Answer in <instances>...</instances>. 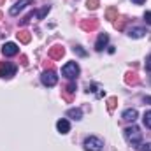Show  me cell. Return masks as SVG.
Wrapping results in <instances>:
<instances>
[{
    "mask_svg": "<svg viewBox=\"0 0 151 151\" xmlns=\"http://www.w3.org/2000/svg\"><path fill=\"white\" fill-rule=\"evenodd\" d=\"M102 148H104L102 139H99V137H95V135H91V137H88V139L84 141V150L86 151H100Z\"/></svg>",
    "mask_w": 151,
    "mask_h": 151,
    "instance_id": "cell-2",
    "label": "cell"
},
{
    "mask_svg": "<svg viewBox=\"0 0 151 151\" xmlns=\"http://www.w3.org/2000/svg\"><path fill=\"white\" fill-rule=\"evenodd\" d=\"M128 23V18H125V16H121V18H116L114 19V28L116 30H125V25Z\"/></svg>",
    "mask_w": 151,
    "mask_h": 151,
    "instance_id": "cell-16",
    "label": "cell"
},
{
    "mask_svg": "<svg viewBox=\"0 0 151 151\" xmlns=\"http://www.w3.org/2000/svg\"><path fill=\"white\" fill-rule=\"evenodd\" d=\"M62 74L65 76V77H69V79H74V77H77V74H79V65H77L76 62L65 63L63 69H62Z\"/></svg>",
    "mask_w": 151,
    "mask_h": 151,
    "instance_id": "cell-4",
    "label": "cell"
},
{
    "mask_svg": "<svg viewBox=\"0 0 151 151\" xmlns=\"http://www.w3.org/2000/svg\"><path fill=\"white\" fill-rule=\"evenodd\" d=\"M21 63H23V65H27V63H28V62H27V56H25V55H21Z\"/></svg>",
    "mask_w": 151,
    "mask_h": 151,
    "instance_id": "cell-28",
    "label": "cell"
},
{
    "mask_svg": "<svg viewBox=\"0 0 151 151\" xmlns=\"http://www.w3.org/2000/svg\"><path fill=\"white\" fill-rule=\"evenodd\" d=\"M116 106H118V99L116 97H109L107 99V109H109V113H113L114 109H116Z\"/></svg>",
    "mask_w": 151,
    "mask_h": 151,
    "instance_id": "cell-19",
    "label": "cell"
},
{
    "mask_svg": "<svg viewBox=\"0 0 151 151\" xmlns=\"http://www.w3.org/2000/svg\"><path fill=\"white\" fill-rule=\"evenodd\" d=\"M125 137L128 139V142L139 144L141 139H142V134H141V130L137 127H128V128H125Z\"/></svg>",
    "mask_w": 151,
    "mask_h": 151,
    "instance_id": "cell-1",
    "label": "cell"
},
{
    "mask_svg": "<svg viewBox=\"0 0 151 151\" xmlns=\"http://www.w3.org/2000/svg\"><path fill=\"white\" fill-rule=\"evenodd\" d=\"M107 42H109V35H107V34H100L99 39H97V42H95V49H97V51H102V49L107 46Z\"/></svg>",
    "mask_w": 151,
    "mask_h": 151,
    "instance_id": "cell-9",
    "label": "cell"
},
{
    "mask_svg": "<svg viewBox=\"0 0 151 151\" xmlns=\"http://www.w3.org/2000/svg\"><path fill=\"white\" fill-rule=\"evenodd\" d=\"M74 51H77V53H79V55H81V56H84V55H86V53H84V51H83V49H81V47H74Z\"/></svg>",
    "mask_w": 151,
    "mask_h": 151,
    "instance_id": "cell-26",
    "label": "cell"
},
{
    "mask_svg": "<svg viewBox=\"0 0 151 151\" xmlns=\"http://www.w3.org/2000/svg\"><path fill=\"white\" fill-rule=\"evenodd\" d=\"M67 116L72 118V119H81L83 118V113H81V109H69Z\"/></svg>",
    "mask_w": 151,
    "mask_h": 151,
    "instance_id": "cell-18",
    "label": "cell"
},
{
    "mask_svg": "<svg viewBox=\"0 0 151 151\" xmlns=\"http://www.w3.org/2000/svg\"><path fill=\"white\" fill-rule=\"evenodd\" d=\"M125 83L130 84V86H135V84H139V76L135 72H127L125 74Z\"/></svg>",
    "mask_w": 151,
    "mask_h": 151,
    "instance_id": "cell-12",
    "label": "cell"
},
{
    "mask_svg": "<svg viewBox=\"0 0 151 151\" xmlns=\"http://www.w3.org/2000/svg\"><path fill=\"white\" fill-rule=\"evenodd\" d=\"M139 150H141V151H151V142H148V144H142Z\"/></svg>",
    "mask_w": 151,
    "mask_h": 151,
    "instance_id": "cell-24",
    "label": "cell"
},
{
    "mask_svg": "<svg viewBox=\"0 0 151 151\" xmlns=\"http://www.w3.org/2000/svg\"><path fill=\"white\" fill-rule=\"evenodd\" d=\"M0 19H2V12H0Z\"/></svg>",
    "mask_w": 151,
    "mask_h": 151,
    "instance_id": "cell-32",
    "label": "cell"
},
{
    "mask_svg": "<svg viewBox=\"0 0 151 151\" xmlns=\"http://www.w3.org/2000/svg\"><path fill=\"white\" fill-rule=\"evenodd\" d=\"M146 69L151 70V55H150V58H148V62H146Z\"/></svg>",
    "mask_w": 151,
    "mask_h": 151,
    "instance_id": "cell-27",
    "label": "cell"
},
{
    "mask_svg": "<svg viewBox=\"0 0 151 151\" xmlns=\"http://www.w3.org/2000/svg\"><path fill=\"white\" fill-rule=\"evenodd\" d=\"M81 28L84 32H95L99 28V19L97 18H90V19H83L81 21Z\"/></svg>",
    "mask_w": 151,
    "mask_h": 151,
    "instance_id": "cell-6",
    "label": "cell"
},
{
    "mask_svg": "<svg viewBox=\"0 0 151 151\" xmlns=\"http://www.w3.org/2000/svg\"><path fill=\"white\" fill-rule=\"evenodd\" d=\"M142 119H144V125H146L148 128H151V111H148V113L144 114V118H142Z\"/></svg>",
    "mask_w": 151,
    "mask_h": 151,
    "instance_id": "cell-23",
    "label": "cell"
},
{
    "mask_svg": "<svg viewBox=\"0 0 151 151\" xmlns=\"http://www.w3.org/2000/svg\"><path fill=\"white\" fill-rule=\"evenodd\" d=\"M144 102H150L151 104V97H144Z\"/></svg>",
    "mask_w": 151,
    "mask_h": 151,
    "instance_id": "cell-30",
    "label": "cell"
},
{
    "mask_svg": "<svg viewBox=\"0 0 151 151\" xmlns=\"http://www.w3.org/2000/svg\"><path fill=\"white\" fill-rule=\"evenodd\" d=\"M40 81H42L44 86H55L56 81H58V76H56L55 70H44L42 76H40Z\"/></svg>",
    "mask_w": 151,
    "mask_h": 151,
    "instance_id": "cell-5",
    "label": "cell"
},
{
    "mask_svg": "<svg viewBox=\"0 0 151 151\" xmlns=\"http://www.w3.org/2000/svg\"><path fill=\"white\" fill-rule=\"evenodd\" d=\"M34 16H35V12H28L27 16H23V18L19 19V27H25V25H28V23H30V19H32Z\"/></svg>",
    "mask_w": 151,
    "mask_h": 151,
    "instance_id": "cell-20",
    "label": "cell"
},
{
    "mask_svg": "<svg viewBox=\"0 0 151 151\" xmlns=\"http://www.w3.org/2000/svg\"><path fill=\"white\" fill-rule=\"evenodd\" d=\"M49 9H51L49 5H44V7H42L40 11H37V12H35V16H37L39 19H44V16H46V14L49 12Z\"/></svg>",
    "mask_w": 151,
    "mask_h": 151,
    "instance_id": "cell-21",
    "label": "cell"
},
{
    "mask_svg": "<svg viewBox=\"0 0 151 151\" xmlns=\"http://www.w3.org/2000/svg\"><path fill=\"white\" fill-rule=\"evenodd\" d=\"M56 128H58L60 134H67V132L70 130V123H69L67 119H60V121L56 123Z\"/></svg>",
    "mask_w": 151,
    "mask_h": 151,
    "instance_id": "cell-14",
    "label": "cell"
},
{
    "mask_svg": "<svg viewBox=\"0 0 151 151\" xmlns=\"http://www.w3.org/2000/svg\"><path fill=\"white\" fill-rule=\"evenodd\" d=\"M123 119H125V121H132V123H134V121L137 119V111H135V109H127V111L123 113Z\"/></svg>",
    "mask_w": 151,
    "mask_h": 151,
    "instance_id": "cell-15",
    "label": "cell"
},
{
    "mask_svg": "<svg viewBox=\"0 0 151 151\" xmlns=\"http://www.w3.org/2000/svg\"><path fill=\"white\" fill-rule=\"evenodd\" d=\"M106 18L111 19V21H114V19L118 18V11H116V7H109V9L106 11Z\"/></svg>",
    "mask_w": 151,
    "mask_h": 151,
    "instance_id": "cell-17",
    "label": "cell"
},
{
    "mask_svg": "<svg viewBox=\"0 0 151 151\" xmlns=\"http://www.w3.org/2000/svg\"><path fill=\"white\" fill-rule=\"evenodd\" d=\"M16 65H12L11 62H0V77H5V79H9V77H12V76L16 74Z\"/></svg>",
    "mask_w": 151,
    "mask_h": 151,
    "instance_id": "cell-3",
    "label": "cell"
},
{
    "mask_svg": "<svg viewBox=\"0 0 151 151\" xmlns=\"http://www.w3.org/2000/svg\"><path fill=\"white\" fill-rule=\"evenodd\" d=\"M16 37H18L19 42H23V44H28V42L32 40V35H30L28 30H19V32L16 34Z\"/></svg>",
    "mask_w": 151,
    "mask_h": 151,
    "instance_id": "cell-13",
    "label": "cell"
},
{
    "mask_svg": "<svg viewBox=\"0 0 151 151\" xmlns=\"http://www.w3.org/2000/svg\"><path fill=\"white\" fill-rule=\"evenodd\" d=\"M148 32L144 30V28H141V27H137V28H130L128 30V35L132 39H141V37H144Z\"/></svg>",
    "mask_w": 151,
    "mask_h": 151,
    "instance_id": "cell-11",
    "label": "cell"
},
{
    "mask_svg": "<svg viewBox=\"0 0 151 151\" xmlns=\"http://www.w3.org/2000/svg\"><path fill=\"white\" fill-rule=\"evenodd\" d=\"M4 2H5V0H0V4H4Z\"/></svg>",
    "mask_w": 151,
    "mask_h": 151,
    "instance_id": "cell-31",
    "label": "cell"
},
{
    "mask_svg": "<svg viewBox=\"0 0 151 151\" xmlns=\"http://www.w3.org/2000/svg\"><path fill=\"white\" fill-rule=\"evenodd\" d=\"M132 2H135V4H137V5H141V4H144V2H146V0H132Z\"/></svg>",
    "mask_w": 151,
    "mask_h": 151,
    "instance_id": "cell-29",
    "label": "cell"
},
{
    "mask_svg": "<svg viewBox=\"0 0 151 151\" xmlns=\"http://www.w3.org/2000/svg\"><path fill=\"white\" fill-rule=\"evenodd\" d=\"M28 4H30V0H19V2H16V4L11 7V11H9L11 16H16L21 9H25V5H28Z\"/></svg>",
    "mask_w": 151,
    "mask_h": 151,
    "instance_id": "cell-10",
    "label": "cell"
},
{
    "mask_svg": "<svg viewBox=\"0 0 151 151\" xmlns=\"http://www.w3.org/2000/svg\"><path fill=\"white\" fill-rule=\"evenodd\" d=\"M49 58L51 60H62V56L65 55V49H63V46H60V44H56V46H53L51 49H49Z\"/></svg>",
    "mask_w": 151,
    "mask_h": 151,
    "instance_id": "cell-7",
    "label": "cell"
},
{
    "mask_svg": "<svg viewBox=\"0 0 151 151\" xmlns=\"http://www.w3.org/2000/svg\"><path fill=\"white\" fill-rule=\"evenodd\" d=\"M144 21H146L148 25H151V12H146V14H144Z\"/></svg>",
    "mask_w": 151,
    "mask_h": 151,
    "instance_id": "cell-25",
    "label": "cell"
},
{
    "mask_svg": "<svg viewBox=\"0 0 151 151\" xmlns=\"http://www.w3.org/2000/svg\"><path fill=\"white\" fill-rule=\"evenodd\" d=\"M18 51H19V47H18L14 42H7V44H4V47H2V53H4L5 56H14V55H18Z\"/></svg>",
    "mask_w": 151,
    "mask_h": 151,
    "instance_id": "cell-8",
    "label": "cell"
},
{
    "mask_svg": "<svg viewBox=\"0 0 151 151\" xmlns=\"http://www.w3.org/2000/svg\"><path fill=\"white\" fill-rule=\"evenodd\" d=\"M99 5H100V2H99V0H86V7H88V9H91V11H95Z\"/></svg>",
    "mask_w": 151,
    "mask_h": 151,
    "instance_id": "cell-22",
    "label": "cell"
}]
</instances>
